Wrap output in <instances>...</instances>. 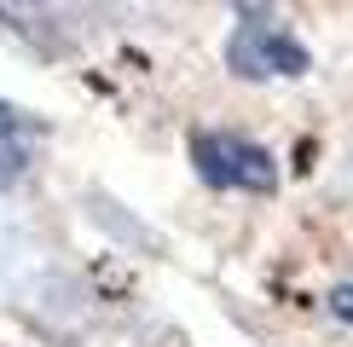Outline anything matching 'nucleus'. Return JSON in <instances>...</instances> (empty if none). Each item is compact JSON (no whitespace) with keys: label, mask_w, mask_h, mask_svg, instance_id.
I'll return each instance as SVG.
<instances>
[{"label":"nucleus","mask_w":353,"mask_h":347,"mask_svg":"<svg viewBox=\"0 0 353 347\" xmlns=\"http://www.w3.org/2000/svg\"><path fill=\"white\" fill-rule=\"evenodd\" d=\"M191 162L220 191H272L278 185L272 151L255 145V139H243V134H197L191 139Z\"/></svg>","instance_id":"nucleus-1"},{"label":"nucleus","mask_w":353,"mask_h":347,"mask_svg":"<svg viewBox=\"0 0 353 347\" xmlns=\"http://www.w3.org/2000/svg\"><path fill=\"white\" fill-rule=\"evenodd\" d=\"M226 64L249 81H267V76H301L307 70V47L290 35L284 23H267V18H243L238 35L226 41Z\"/></svg>","instance_id":"nucleus-2"},{"label":"nucleus","mask_w":353,"mask_h":347,"mask_svg":"<svg viewBox=\"0 0 353 347\" xmlns=\"http://www.w3.org/2000/svg\"><path fill=\"white\" fill-rule=\"evenodd\" d=\"M330 313L353 324V284H336V289H330Z\"/></svg>","instance_id":"nucleus-3"}]
</instances>
